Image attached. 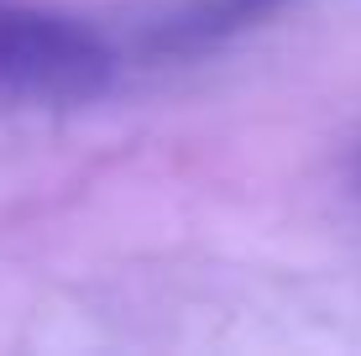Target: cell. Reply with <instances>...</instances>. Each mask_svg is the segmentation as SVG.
I'll return each instance as SVG.
<instances>
[{
  "label": "cell",
  "instance_id": "obj_1",
  "mask_svg": "<svg viewBox=\"0 0 361 356\" xmlns=\"http://www.w3.org/2000/svg\"><path fill=\"white\" fill-rule=\"evenodd\" d=\"M116 79V47L84 16L47 6H0V94L16 100H94Z\"/></svg>",
  "mask_w": 361,
  "mask_h": 356
},
{
  "label": "cell",
  "instance_id": "obj_2",
  "mask_svg": "<svg viewBox=\"0 0 361 356\" xmlns=\"http://www.w3.org/2000/svg\"><path fill=\"white\" fill-rule=\"evenodd\" d=\"M288 0H189L173 16L157 21L152 47L157 53H204V47L226 42V37L267 21L272 11H283Z\"/></svg>",
  "mask_w": 361,
  "mask_h": 356
}]
</instances>
